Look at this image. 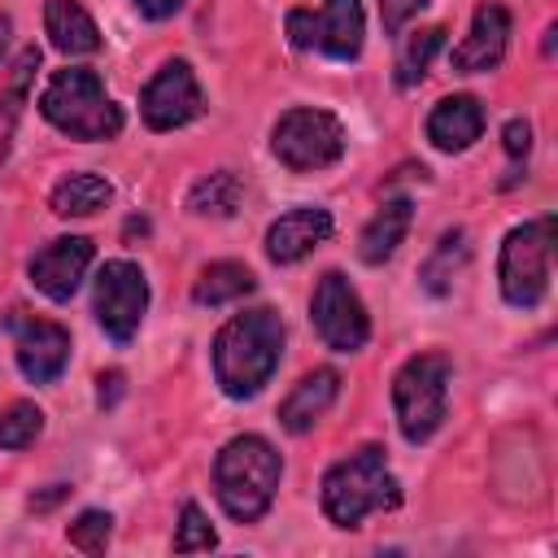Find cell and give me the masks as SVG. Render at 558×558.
<instances>
[{
    "instance_id": "obj_16",
    "label": "cell",
    "mask_w": 558,
    "mask_h": 558,
    "mask_svg": "<svg viewBox=\"0 0 558 558\" xmlns=\"http://www.w3.org/2000/svg\"><path fill=\"white\" fill-rule=\"evenodd\" d=\"M484 131V109L475 96H445L432 118H427V140L440 148V153H462L480 140Z\"/></svg>"
},
{
    "instance_id": "obj_25",
    "label": "cell",
    "mask_w": 558,
    "mask_h": 558,
    "mask_svg": "<svg viewBox=\"0 0 558 558\" xmlns=\"http://www.w3.org/2000/svg\"><path fill=\"white\" fill-rule=\"evenodd\" d=\"M44 432V414L31 401H13L0 410V449H26Z\"/></svg>"
},
{
    "instance_id": "obj_34",
    "label": "cell",
    "mask_w": 558,
    "mask_h": 558,
    "mask_svg": "<svg viewBox=\"0 0 558 558\" xmlns=\"http://www.w3.org/2000/svg\"><path fill=\"white\" fill-rule=\"evenodd\" d=\"M65 493H70V484H48V493H35V497H31V510H52Z\"/></svg>"
},
{
    "instance_id": "obj_17",
    "label": "cell",
    "mask_w": 558,
    "mask_h": 558,
    "mask_svg": "<svg viewBox=\"0 0 558 558\" xmlns=\"http://www.w3.org/2000/svg\"><path fill=\"white\" fill-rule=\"evenodd\" d=\"M336 392H340V375H336V371H310V375L283 397L279 423H283L288 432H310V427L331 410Z\"/></svg>"
},
{
    "instance_id": "obj_19",
    "label": "cell",
    "mask_w": 558,
    "mask_h": 558,
    "mask_svg": "<svg viewBox=\"0 0 558 558\" xmlns=\"http://www.w3.org/2000/svg\"><path fill=\"white\" fill-rule=\"evenodd\" d=\"M405 231H410V201H384V209L362 227V240H357L362 262H371V266L388 262L397 253V244L405 240Z\"/></svg>"
},
{
    "instance_id": "obj_7",
    "label": "cell",
    "mask_w": 558,
    "mask_h": 558,
    "mask_svg": "<svg viewBox=\"0 0 558 558\" xmlns=\"http://www.w3.org/2000/svg\"><path fill=\"white\" fill-rule=\"evenodd\" d=\"M275 157L288 170H323L344 153V126L327 109H288L270 135Z\"/></svg>"
},
{
    "instance_id": "obj_15",
    "label": "cell",
    "mask_w": 558,
    "mask_h": 558,
    "mask_svg": "<svg viewBox=\"0 0 558 558\" xmlns=\"http://www.w3.org/2000/svg\"><path fill=\"white\" fill-rule=\"evenodd\" d=\"M331 235V214L327 209H314V205H301V209H288L279 222H270L266 231V257L288 266V262H301L305 253H314L323 240Z\"/></svg>"
},
{
    "instance_id": "obj_9",
    "label": "cell",
    "mask_w": 558,
    "mask_h": 558,
    "mask_svg": "<svg viewBox=\"0 0 558 558\" xmlns=\"http://www.w3.org/2000/svg\"><path fill=\"white\" fill-rule=\"evenodd\" d=\"M288 39L296 48L327 52L336 61H353L362 52V4L357 0H323V9H292Z\"/></svg>"
},
{
    "instance_id": "obj_3",
    "label": "cell",
    "mask_w": 558,
    "mask_h": 558,
    "mask_svg": "<svg viewBox=\"0 0 558 558\" xmlns=\"http://www.w3.org/2000/svg\"><path fill=\"white\" fill-rule=\"evenodd\" d=\"M397 501L401 484L392 480L379 445H362L323 475V510L336 527H357L371 510H392Z\"/></svg>"
},
{
    "instance_id": "obj_32",
    "label": "cell",
    "mask_w": 558,
    "mask_h": 558,
    "mask_svg": "<svg viewBox=\"0 0 558 558\" xmlns=\"http://www.w3.org/2000/svg\"><path fill=\"white\" fill-rule=\"evenodd\" d=\"M96 384H100V388H96V401H100V405H113V401L122 397V384H126V379H122V371H105Z\"/></svg>"
},
{
    "instance_id": "obj_1",
    "label": "cell",
    "mask_w": 558,
    "mask_h": 558,
    "mask_svg": "<svg viewBox=\"0 0 558 558\" xmlns=\"http://www.w3.org/2000/svg\"><path fill=\"white\" fill-rule=\"evenodd\" d=\"M283 323L275 310H244L214 336V375L227 397H253L279 366Z\"/></svg>"
},
{
    "instance_id": "obj_18",
    "label": "cell",
    "mask_w": 558,
    "mask_h": 558,
    "mask_svg": "<svg viewBox=\"0 0 558 558\" xmlns=\"http://www.w3.org/2000/svg\"><path fill=\"white\" fill-rule=\"evenodd\" d=\"M44 26L52 35V48H61L65 57H87L100 48V31L92 22V13L78 0H48L44 4Z\"/></svg>"
},
{
    "instance_id": "obj_5",
    "label": "cell",
    "mask_w": 558,
    "mask_h": 558,
    "mask_svg": "<svg viewBox=\"0 0 558 558\" xmlns=\"http://www.w3.org/2000/svg\"><path fill=\"white\" fill-rule=\"evenodd\" d=\"M445 397H449V357L445 353H418L410 357L397 379H392V405L401 436L410 445H423L440 418H445Z\"/></svg>"
},
{
    "instance_id": "obj_33",
    "label": "cell",
    "mask_w": 558,
    "mask_h": 558,
    "mask_svg": "<svg viewBox=\"0 0 558 558\" xmlns=\"http://www.w3.org/2000/svg\"><path fill=\"white\" fill-rule=\"evenodd\" d=\"M179 4H183V0H135V9H140L144 17H170V13H179Z\"/></svg>"
},
{
    "instance_id": "obj_20",
    "label": "cell",
    "mask_w": 558,
    "mask_h": 558,
    "mask_svg": "<svg viewBox=\"0 0 558 558\" xmlns=\"http://www.w3.org/2000/svg\"><path fill=\"white\" fill-rule=\"evenodd\" d=\"M109 201H113L109 179H100V174H92V170L65 174V179L52 187V214H61V218H87V214L105 209Z\"/></svg>"
},
{
    "instance_id": "obj_13",
    "label": "cell",
    "mask_w": 558,
    "mask_h": 558,
    "mask_svg": "<svg viewBox=\"0 0 558 558\" xmlns=\"http://www.w3.org/2000/svg\"><path fill=\"white\" fill-rule=\"evenodd\" d=\"M87 266H92V240H83V235H61V240L44 244V248L31 257V283H35L48 301H70Z\"/></svg>"
},
{
    "instance_id": "obj_24",
    "label": "cell",
    "mask_w": 558,
    "mask_h": 558,
    "mask_svg": "<svg viewBox=\"0 0 558 558\" xmlns=\"http://www.w3.org/2000/svg\"><path fill=\"white\" fill-rule=\"evenodd\" d=\"M466 231L462 227H453V231H445L440 240H436V248H432V257L423 262V288L427 292H445L449 288V279H453V270L466 262Z\"/></svg>"
},
{
    "instance_id": "obj_23",
    "label": "cell",
    "mask_w": 558,
    "mask_h": 558,
    "mask_svg": "<svg viewBox=\"0 0 558 558\" xmlns=\"http://www.w3.org/2000/svg\"><path fill=\"white\" fill-rule=\"evenodd\" d=\"M440 44H445V26L410 31V35L401 39V52H397V83H401V87H414V83L427 74V65H432V57L440 52Z\"/></svg>"
},
{
    "instance_id": "obj_35",
    "label": "cell",
    "mask_w": 558,
    "mask_h": 558,
    "mask_svg": "<svg viewBox=\"0 0 558 558\" xmlns=\"http://www.w3.org/2000/svg\"><path fill=\"white\" fill-rule=\"evenodd\" d=\"M9 31H13V22H9V17H4V13H0V52H4V48H9Z\"/></svg>"
},
{
    "instance_id": "obj_14",
    "label": "cell",
    "mask_w": 558,
    "mask_h": 558,
    "mask_svg": "<svg viewBox=\"0 0 558 558\" xmlns=\"http://www.w3.org/2000/svg\"><path fill=\"white\" fill-rule=\"evenodd\" d=\"M506 44H510V13L501 4H480L475 17H471V35L453 48V70L458 74H480V70L501 65Z\"/></svg>"
},
{
    "instance_id": "obj_28",
    "label": "cell",
    "mask_w": 558,
    "mask_h": 558,
    "mask_svg": "<svg viewBox=\"0 0 558 558\" xmlns=\"http://www.w3.org/2000/svg\"><path fill=\"white\" fill-rule=\"evenodd\" d=\"M427 0H379V17H384V35H401V26L423 9Z\"/></svg>"
},
{
    "instance_id": "obj_30",
    "label": "cell",
    "mask_w": 558,
    "mask_h": 558,
    "mask_svg": "<svg viewBox=\"0 0 558 558\" xmlns=\"http://www.w3.org/2000/svg\"><path fill=\"white\" fill-rule=\"evenodd\" d=\"M35 70H39V48H22V57H17V65H13V87H9L13 100L26 96V83H31Z\"/></svg>"
},
{
    "instance_id": "obj_22",
    "label": "cell",
    "mask_w": 558,
    "mask_h": 558,
    "mask_svg": "<svg viewBox=\"0 0 558 558\" xmlns=\"http://www.w3.org/2000/svg\"><path fill=\"white\" fill-rule=\"evenodd\" d=\"M240 196H244L240 179H235L231 170H214L209 179H201V183L187 192V209L201 214V218H231V214L240 209Z\"/></svg>"
},
{
    "instance_id": "obj_21",
    "label": "cell",
    "mask_w": 558,
    "mask_h": 558,
    "mask_svg": "<svg viewBox=\"0 0 558 558\" xmlns=\"http://www.w3.org/2000/svg\"><path fill=\"white\" fill-rule=\"evenodd\" d=\"M253 288H257V279H253L248 266H240V262H214V266L201 270L196 288H192V301L214 310V305H231V301L248 296Z\"/></svg>"
},
{
    "instance_id": "obj_6",
    "label": "cell",
    "mask_w": 558,
    "mask_h": 558,
    "mask_svg": "<svg viewBox=\"0 0 558 558\" xmlns=\"http://www.w3.org/2000/svg\"><path fill=\"white\" fill-rule=\"evenodd\" d=\"M549 253H554V218H536L523 222L506 235L501 244V296L514 310H532L541 305L545 288H549Z\"/></svg>"
},
{
    "instance_id": "obj_27",
    "label": "cell",
    "mask_w": 558,
    "mask_h": 558,
    "mask_svg": "<svg viewBox=\"0 0 558 558\" xmlns=\"http://www.w3.org/2000/svg\"><path fill=\"white\" fill-rule=\"evenodd\" d=\"M218 545V536H214V527L205 523V514H201V506H183V519H179V532H174V549L179 554H192V549H214Z\"/></svg>"
},
{
    "instance_id": "obj_10",
    "label": "cell",
    "mask_w": 558,
    "mask_h": 558,
    "mask_svg": "<svg viewBox=\"0 0 558 558\" xmlns=\"http://www.w3.org/2000/svg\"><path fill=\"white\" fill-rule=\"evenodd\" d=\"M96 323L109 340L126 344L140 331V318L148 310V283L135 262H105L96 275Z\"/></svg>"
},
{
    "instance_id": "obj_4",
    "label": "cell",
    "mask_w": 558,
    "mask_h": 558,
    "mask_svg": "<svg viewBox=\"0 0 558 558\" xmlns=\"http://www.w3.org/2000/svg\"><path fill=\"white\" fill-rule=\"evenodd\" d=\"M39 109L70 140H113L122 131V109L105 96L92 70H57L39 96Z\"/></svg>"
},
{
    "instance_id": "obj_29",
    "label": "cell",
    "mask_w": 558,
    "mask_h": 558,
    "mask_svg": "<svg viewBox=\"0 0 558 558\" xmlns=\"http://www.w3.org/2000/svg\"><path fill=\"white\" fill-rule=\"evenodd\" d=\"M501 144H506V153H510L514 161L527 157V148H532V126H527L523 118H510L506 131H501Z\"/></svg>"
},
{
    "instance_id": "obj_12",
    "label": "cell",
    "mask_w": 558,
    "mask_h": 558,
    "mask_svg": "<svg viewBox=\"0 0 558 558\" xmlns=\"http://www.w3.org/2000/svg\"><path fill=\"white\" fill-rule=\"evenodd\" d=\"M4 327L13 331L17 340V366L26 379L35 384H52L65 362H70V331L61 323H48V318H31L22 310H9Z\"/></svg>"
},
{
    "instance_id": "obj_11",
    "label": "cell",
    "mask_w": 558,
    "mask_h": 558,
    "mask_svg": "<svg viewBox=\"0 0 558 558\" xmlns=\"http://www.w3.org/2000/svg\"><path fill=\"white\" fill-rule=\"evenodd\" d=\"M201 109H205V96H201V83L187 61H166L140 96V113L153 131H174V126L192 122Z\"/></svg>"
},
{
    "instance_id": "obj_31",
    "label": "cell",
    "mask_w": 558,
    "mask_h": 558,
    "mask_svg": "<svg viewBox=\"0 0 558 558\" xmlns=\"http://www.w3.org/2000/svg\"><path fill=\"white\" fill-rule=\"evenodd\" d=\"M13 126H17V100H0V166L9 157V144H13Z\"/></svg>"
},
{
    "instance_id": "obj_8",
    "label": "cell",
    "mask_w": 558,
    "mask_h": 558,
    "mask_svg": "<svg viewBox=\"0 0 558 558\" xmlns=\"http://www.w3.org/2000/svg\"><path fill=\"white\" fill-rule=\"evenodd\" d=\"M310 318H314V331L323 336L327 349L336 353H357L371 336V318H366V305L362 296L349 288V279L340 270H327L314 288V301H310Z\"/></svg>"
},
{
    "instance_id": "obj_2",
    "label": "cell",
    "mask_w": 558,
    "mask_h": 558,
    "mask_svg": "<svg viewBox=\"0 0 558 558\" xmlns=\"http://www.w3.org/2000/svg\"><path fill=\"white\" fill-rule=\"evenodd\" d=\"M283 462L270 449V440L262 436H235L222 445L218 462H214V484H218V501L235 523H253L270 510L275 488H279Z\"/></svg>"
},
{
    "instance_id": "obj_26",
    "label": "cell",
    "mask_w": 558,
    "mask_h": 558,
    "mask_svg": "<svg viewBox=\"0 0 558 558\" xmlns=\"http://www.w3.org/2000/svg\"><path fill=\"white\" fill-rule=\"evenodd\" d=\"M109 514L105 510H83L65 532H70V545L74 549H83V554H100L105 545H109Z\"/></svg>"
}]
</instances>
